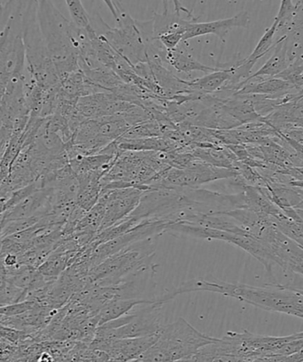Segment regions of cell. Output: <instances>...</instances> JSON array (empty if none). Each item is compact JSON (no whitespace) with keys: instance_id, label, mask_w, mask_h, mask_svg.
Returning a JSON list of instances; mask_svg holds the SVG:
<instances>
[{"instance_id":"obj_24","label":"cell","mask_w":303,"mask_h":362,"mask_svg":"<svg viewBox=\"0 0 303 362\" xmlns=\"http://www.w3.org/2000/svg\"><path fill=\"white\" fill-rule=\"evenodd\" d=\"M65 2L72 22L83 29H87L91 22L90 16L84 8L82 1L81 0H65Z\"/></svg>"},{"instance_id":"obj_9","label":"cell","mask_w":303,"mask_h":362,"mask_svg":"<svg viewBox=\"0 0 303 362\" xmlns=\"http://www.w3.org/2000/svg\"><path fill=\"white\" fill-rule=\"evenodd\" d=\"M237 175L234 170L214 166L198 159L188 168L171 167L161 172L148 184L147 189L199 188L207 182L231 179Z\"/></svg>"},{"instance_id":"obj_25","label":"cell","mask_w":303,"mask_h":362,"mask_svg":"<svg viewBox=\"0 0 303 362\" xmlns=\"http://www.w3.org/2000/svg\"><path fill=\"white\" fill-rule=\"evenodd\" d=\"M174 3V8H175V13H178V15H181V13H185L186 15L188 16L190 19L195 18V16H193L191 11H189L188 8H185L184 6L181 4V0H173ZM163 6H164V13H168V0H163Z\"/></svg>"},{"instance_id":"obj_18","label":"cell","mask_w":303,"mask_h":362,"mask_svg":"<svg viewBox=\"0 0 303 362\" xmlns=\"http://www.w3.org/2000/svg\"><path fill=\"white\" fill-rule=\"evenodd\" d=\"M216 71L207 73L200 78L188 81L193 90L202 94H214L229 82L231 76V62L224 63Z\"/></svg>"},{"instance_id":"obj_23","label":"cell","mask_w":303,"mask_h":362,"mask_svg":"<svg viewBox=\"0 0 303 362\" xmlns=\"http://www.w3.org/2000/svg\"><path fill=\"white\" fill-rule=\"evenodd\" d=\"M273 224L303 249V221H295L287 214L273 218Z\"/></svg>"},{"instance_id":"obj_15","label":"cell","mask_w":303,"mask_h":362,"mask_svg":"<svg viewBox=\"0 0 303 362\" xmlns=\"http://www.w3.org/2000/svg\"><path fill=\"white\" fill-rule=\"evenodd\" d=\"M292 90L294 84L278 77H256L246 81L237 91L231 95H264V96H285Z\"/></svg>"},{"instance_id":"obj_6","label":"cell","mask_w":303,"mask_h":362,"mask_svg":"<svg viewBox=\"0 0 303 362\" xmlns=\"http://www.w3.org/2000/svg\"><path fill=\"white\" fill-rule=\"evenodd\" d=\"M23 40L28 71L42 89L49 90L58 87L61 79L42 36L37 16V0H28L23 15Z\"/></svg>"},{"instance_id":"obj_10","label":"cell","mask_w":303,"mask_h":362,"mask_svg":"<svg viewBox=\"0 0 303 362\" xmlns=\"http://www.w3.org/2000/svg\"><path fill=\"white\" fill-rule=\"evenodd\" d=\"M260 238L266 242L270 249L273 267L292 270L303 276V249L278 230L273 223L263 230Z\"/></svg>"},{"instance_id":"obj_5","label":"cell","mask_w":303,"mask_h":362,"mask_svg":"<svg viewBox=\"0 0 303 362\" xmlns=\"http://www.w3.org/2000/svg\"><path fill=\"white\" fill-rule=\"evenodd\" d=\"M118 13L115 20L118 27L110 28L105 23L102 35L109 45L118 52L130 66L148 62L147 50L154 40L153 20L141 22L133 19L123 9L120 0H113Z\"/></svg>"},{"instance_id":"obj_11","label":"cell","mask_w":303,"mask_h":362,"mask_svg":"<svg viewBox=\"0 0 303 362\" xmlns=\"http://www.w3.org/2000/svg\"><path fill=\"white\" fill-rule=\"evenodd\" d=\"M144 192L137 187L101 189L98 199L105 204V210L100 231L128 217L139 206Z\"/></svg>"},{"instance_id":"obj_21","label":"cell","mask_w":303,"mask_h":362,"mask_svg":"<svg viewBox=\"0 0 303 362\" xmlns=\"http://www.w3.org/2000/svg\"><path fill=\"white\" fill-rule=\"evenodd\" d=\"M296 13V6L292 0H281L280 10L275 22H277V38L287 36L290 33Z\"/></svg>"},{"instance_id":"obj_14","label":"cell","mask_w":303,"mask_h":362,"mask_svg":"<svg viewBox=\"0 0 303 362\" xmlns=\"http://www.w3.org/2000/svg\"><path fill=\"white\" fill-rule=\"evenodd\" d=\"M250 24L248 12L242 11L231 18L213 21L209 23H193L183 37V42L193 38L206 36V35H216L219 40L225 43L227 37L231 30L235 28H248Z\"/></svg>"},{"instance_id":"obj_8","label":"cell","mask_w":303,"mask_h":362,"mask_svg":"<svg viewBox=\"0 0 303 362\" xmlns=\"http://www.w3.org/2000/svg\"><path fill=\"white\" fill-rule=\"evenodd\" d=\"M28 0H12L8 22L0 34V78L9 83L23 82L26 71L23 15Z\"/></svg>"},{"instance_id":"obj_16","label":"cell","mask_w":303,"mask_h":362,"mask_svg":"<svg viewBox=\"0 0 303 362\" xmlns=\"http://www.w3.org/2000/svg\"><path fill=\"white\" fill-rule=\"evenodd\" d=\"M161 59L164 64H168L172 66V68L177 70L178 73L189 74L196 71L202 73H210L216 71L219 69V66H209L202 64L198 59H196L193 56L186 50L176 47L172 50H165L161 52Z\"/></svg>"},{"instance_id":"obj_4","label":"cell","mask_w":303,"mask_h":362,"mask_svg":"<svg viewBox=\"0 0 303 362\" xmlns=\"http://www.w3.org/2000/svg\"><path fill=\"white\" fill-rule=\"evenodd\" d=\"M156 247L153 238L136 242L108 256L91 269L88 280L93 286H114L152 268Z\"/></svg>"},{"instance_id":"obj_13","label":"cell","mask_w":303,"mask_h":362,"mask_svg":"<svg viewBox=\"0 0 303 362\" xmlns=\"http://www.w3.org/2000/svg\"><path fill=\"white\" fill-rule=\"evenodd\" d=\"M159 333L129 339H93L90 343V346L93 349L105 351L109 361H137L144 351L153 346Z\"/></svg>"},{"instance_id":"obj_2","label":"cell","mask_w":303,"mask_h":362,"mask_svg":"<svg viewBox=\"0 0 303 362\" xmlns=\"http://www.w3.org/2000/svg\"><path fill=\"white\" fill-rule=\"evenodd\" d=\"M37 16L42 36L62 81L80 69L79 50L82 28L67 19L52 0H37Z\"/></svg>"},{"instance_id":"obj_12","label":"cell","mask_w":303,"mask_h":362,"mask_svg":"<svg viewBox=\"0 0 303 362\" xmlns=\"http://www.w3.org/2000/svg\"><path fill=\"white\" fill-rule=\"evenodd\" d=\"M168 223L166 221H144L119 237L98 245L91 252L90 258L91 267L98 264L108 256L115 254L136 242L165 233Z\"/></svg>"},{"instance_id":"obj_29","label":"cell","mask_w":303,"mask_h":362,"mask_svg":"<svg viewBox=\"0 0 303 362\" xmlns=\"http://www.w3.org/2000/svg\"><path fill=\"white\" fill-rule=\"evenodd\" d=\"M105 6H108L109 11L112 13V16H114V18L116 20L118 18V13L116 11V8L114 4V1L113 0H103Z\"/></svg>"},{"instance_id":"obj_17","label":"cell","mask_w":303,"mask_h":362,"mask_svg":"<svg viewBox=\"0 0 303 362\" xmlns=\"http://www.w3.org/2000/svg\"><path fill=\"white\" fill-rule=\"evenodd\" d=\"M289 65L290 64L287 57V36H284L278 40L276 45L273 49V54L264 63L262 68L257 70L256 73L251 74L246 81L256 78V77H276L285 71Z\"/></svg>"},{"instance_id":"obj_19","label":"cell","mask_w":303,"mask_h":362,"mask_svg":"<svg viewBox=\"0 0 303 362\" xmlns=\"http://www.w3.org/2000/svg\"><path fill=\"white\" fill-rule=\"evenodd\" d=\"M199 18L185 20L178 13H154L153 20V31L154 40L164 34L181 33L184 35L191 24L197 22Z\"/></svg>"},{"instance_id":"obj_7","label":"cell","mask_w":303,"mask_h":362,"mask_svg":"<svg viewBox=\"0 0 303 362\" xmlns=\"http://www.w3.org/2000/svg\"><path fill=\"white\" fill-rule=\"evenodd\" d=\"M164 303L156 297L137 304L125 315L98 326L94 339L111 340L154 335L163 329Z\"/></svg>"},{"instance_id":"obj_3","label":"cell","mask_w":303,"mask_h":362,"mask_svg":"<svg viewBox=\"0 0 303 362\" xmlns=\"http://www.w3.org/2000/svg\"><path fill=\"white\" fill-rule=\"evenodd\" d=\"M216 339L178 318L164 327L156 342L137 361H189L200 348Z\"/></svg>"},{"instance_id":"obj_27","label":"cell","mask_w":303,"mask_h":362,"mask_svg":"<svg viewBox=\"0 0 303 362\" xmlns=\"http://www.w3.org/2000/svg\"><path fill=\"white\" fill-rule=\"evenodd\" d=\"M19 263V257L16 254H8L5 256L4 259H3V265H4L5 268H12V267H15Z\"/></svg>"},{"instance_id":"obj_20","label":"cell","mask_w":303,"mask_h":362,"mask_svg":"<svg viewBox=\"0 0 303 362\" xmlns=\"http://www.w3.org/2000/svg\"><path fill=\"white\" fill-rule=\"evenodd\" d=\"M149 300H151V298H147V300H136V298H120V300L110 302V303H108V305H105V307L102 308L100 313H98L97 315L98 320V326L104 325V323L109 321H112V320L119 318L120 316L125 315L126 313H128L130 309L134 307V305L144 303V302H147Z\"/></svg>"},{"instance_id":"obj_22","label":"cell","mask_w":303,"mask_h":362,"mask_svg":"<svg viewBox=\"0 0 303 362\" xmlns=\"http://www.w3.org/2000/svg\"><path fill=\"white\" fill-rule=\"evenodd\" d=\"M277 22L273 23L269 29H267L265 33L263 34L262 38H261L258 44L256 45L255 49L251 54L248 57L245 58L246 62L249 63L253 66L256 65V63L259 59L263 57L264 55L267 54L268 52L273 51L275 45H276L277 38Z\"/></svg>"},{"instance_id":"obj_26","label":"cell","mask_w":303,"mask_h":362,"mask_svg":"<svg viewBox=\"0 0 303 362\" xmlns=\"http://www.w3.org/2000/svg\"><path fill=\"white\" fill-rule=\"evenodd\" d=\"M295 4L296 13L292 30L295 27L303 26V0H295Z\"/></svg>"},{"instance_id":"obj_1","label":"cell","mask_w":303,"mask_h":362,"mask_svg":"<svg viewBox=\"0 0 303 362\" xmlns=\"http://www.w3.org/2000/svg\"><path fill=\"white\" fill-rule=\"evenodd\" d=\"M193 291H209L237 298L264 310L283 313L303 319V295L278 284H265L263 287L231 284L217 279H195L171 290L173 297Z\"/></svg>"},{"instance_id":"obj_28","label":"cell","mask_w":303,"mask_h":362,"mask_svg":"<svg viewBox=\"0 0 303 362\" xmlns=\"http://www.w3.org/2000/svg\"><path fill=\"white\" fill-rule=\"evenodd\" d=\"M8 284V274L4 266L0 267V290L5 289Z\"/></svg>"}]
</instances>
